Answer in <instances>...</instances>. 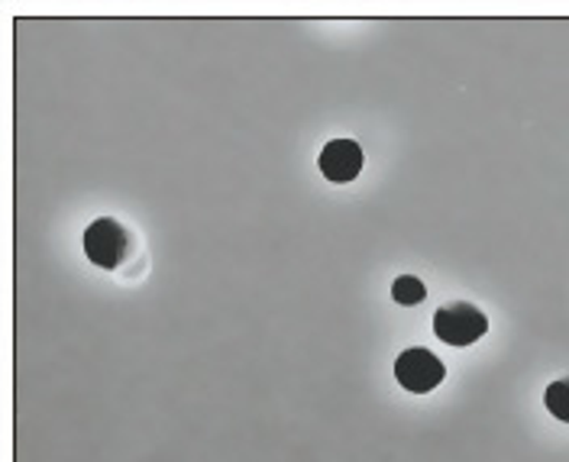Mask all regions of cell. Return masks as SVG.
I'll use <instances>...</instances> for the list:
<instances>
[{
    "mask_svg": "<svg viewBox=\"0 0 569 462\" xmlns=\"http://www.w3.org/2000/svg\"><path fill=\"white\" fill-rule=\"evenodd\" d=\"M133 240L127 233L123 223H117L113 217H101L84 230V252L98 269H117L130 259Z\"/></svg>",
    "mask_w": 569,
    "mask_h": 462,
    "instance_id": "cell-1",
    "label": "cell"
},
{
    "mask_svg": "<svg viewBox=\"0 0 569 462\" xmlns=\"http://www.w3.org/2000/svg\"><path fill=\"white\" fill-rule=\"evenodd\" d=\"M433 333L450 346H472L489 333V318L476 304L457 301L433 314Z\"/></svg>",
    "mask_w": 569,
    "mask_h": 462,
    "instance_id": "cell-2",
    "label": "cell"
},
{
    "mask_svg": "<svg viewBox=\"0 0 569 462\" xmlns=\"http://www.w3.org/2000/svg\"><path fill=\"white\" fill-rule=\"evenodd\" d=\"M395 379H398L401 389L411 391V394H427L447 379V365L425 346H415V350H405L398 355Z\"/></svg>",
    "mask_w": 569,
    "mask_h": 462,
    "instance_id": "cell-3",
    "label": "cell"
},
{
    "mask_svg": "<svg viewBox=\"0 0 569 462\" xmlns=\"http://www.w3.org/2000/svg\"><path fill=\"white\" fill-rule=\"evenodd\" d=\"M318 165L327 181H333V184H350V181L362 172L366 155H362V145H359V142L333 140L323 145Z\"/></svg>",
    "mask_w": 569,
    "mask_h": 462,
    "instance_id": "cell-4",
    "label": "cell"
},
{
    "mask_svg": "<svg viewBox=\"0 0 569 462\" xmlns=\"http://www.w3.org/2000/svg\"><path fill=\"white\" fill-rule=\"evenodd\" d=\"M391 298L398 304H421L427 298V288L418 275H401V279L391 282Z\"/></svg>",
    "mask_w": 569,
    "mask_h": 462,
    "instance_id": "cell-5",
    "label": "cell"
},
{
    "mask_svg": "<svg viewBox=\"0 0 569 462\" xmlns=\"http://www.w3.org/2000/svg\"><path fill=\"white\" fill-rule=\"evenodd\" d=\"M543 401H547V411H550L557 421L569 424V379L553 382V385L547 389V394H543Z\"/></svg>",
    "mask_w": 569,
    "mask_h": 462,
    "instance_id": "cell-6",
    "label": "cell"
}]
</instances>
